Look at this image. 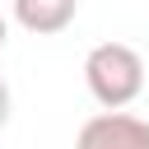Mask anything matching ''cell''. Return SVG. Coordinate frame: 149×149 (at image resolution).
I'll return each mask as SVG.
<instances>
[{
	"instance_id": "cell-3",
	"label": "cell",
	"mask_w": 149,
	"mask_h": 149,
	"mask_svg": "<svg viewBox=\"0 0 149 149\" xmlns=\"http://www.w3.org/2000/svg\"><path fill=\"white\" fill-rule=\"evenodd\" d=\"M79 0H14V23L33 37H56L74 23Z\"/></svg>"
},
{
	"instance_id": "cell-4",
	"label": "cell",
	"mask_w": 149,
	"mask_h": 149,
	"mask_svg": "<svg viewBox=\"0 0 149 149\" xmlns=\"http://www.w3.org/2000/svg\"><path fill=\"white\" fill-rule=\"evenodd\" d=\"M5 121H9V84L0 79V130H5Z\"/></svg>"
},
{
	"instance_id": "cell-5",
	"label": "cell",
	"mask_w": 149,
	"mask_h": 149,
	"mask_svg": "<svg viewBox=\"0 0 149 149\" xmlns=\"http://www.w3.org/2000/svg\"><path fill=\"white\" fill-rule=\"evenodd\" d=\"M5 42H9V23L0 19V51H5Z\"/></svg>"
},
{
	"instance_id": "cell-2",
	"label": "cell",
	"mask_w": 149,
	"mask_h": 149,
	"mask_svg": "<svg viewBox=\"0 0 149 149\" xmlns=\"http://www.w3.org/2000/svg\"><path fill=\"white\" fill-rule=\"evenodd\" d=\"M74 149H149V121L130 112H98L79 126Z\"/></svg>"
},
{
	"instance_id": "cell-1",
	"label": "cell",
	"mask_w": 149,
	"mask_h": 149,
	"mask_svg": "<svg viewBox=\"0 0 149 149\" xmlns=\"http://www.w3.org/2000/svg\"><path fill=\"white\" fill-rule=\"evenodd\" d=\"M84 84H88L98 107L121 112V107H130L144 93V61L126 42H98L84 56Z\"/></svg>"
}]
</instances>
